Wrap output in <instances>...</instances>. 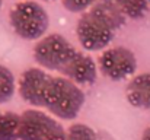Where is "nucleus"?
Returning a JSON list of instances; mask_svg holds the SVG:
<instances>
[{
    "instance_id": "1",
    "label": "nucleus",
    "mask_w": 150,
    "mask_h": 140,
    "mask_svg": "<svg viewBox=\"0 0 150 140\" xmlns=\"http://www.w3.org/2000/svg\"><path fill=\"white\" fill-rule=\"evenodd\" d=\"M32 54L40 67L58 72L77 85H92L96 82L98 69L95 60L74 48L69 40L57 32L41 38L35 44Z\"/></svg>"
},
{
    "instance_id": "2",
    "label": "nucleus",
    "mask_w": 150,
    "mask_h": 140,
    "mask_svg": "<svg viewBox=\"0 0 150 140\" xmlns=\"http://www.w3.org/2000/svg\"><path fill=\"white\" fill-rule=\"evenodd\" d=\"M125 21L127 15L115 0H98L80 15L76 25L77 40L88 51L105 50Z\"/></svg>"
},
{
    "instance_id": "3",
    "label": "nucleus",
    "mask_w": 150,
    "mask_h": 140,
    "mask_svg": "<svg viewBox=\"0 0 150 140\" xmlns=\"http://www.w3.org/2000/svg\"><path fill=\"white\" fill-rule=\"evenodd\" d=\"M85 92L77 83L64 76H50L42 108L60 120H73L85 105Z\"/></svg>"
},
{
    "instance_id": "4",
    "label": "nucleus",
    "mask_w": 150,
    "mask_h": 140,
    "mask_svg": "<svg viewBox=\"0 0 150 140\" xmlns=\"http://www.w3.org/2000/svg\"><path fill=\"white\" fill-rule=\"evenodd\" d=\"M9 22L19 38L25 41H40L45 37L50 18L40 3L25 0L16 3L10 9Z\"/></svg>"
},
{
    "instance_id": "5",
    "label": "nucleus",
    "mask_w": 150,
    "mask_h": 140,
    "mask_svg": "<svg viewBox=\"0 0 150 140\" xmlns=\"http://www.w3.org/2000/svg\"><path fill=\"white\" fill-rule=\"evenodd\" d=\"M67 130L50 114L31 108L21 114L19 140H66Z\"/></svg>"
},
{
    "instance_id": "6",
    "label": "nucleus",
    "mask_w": 150,
    "mask_h": 140,
    "mask_svg": "<svg viewBox=\"0 0 150 140\" xmlns=\"http://www.w3.org/2000/svg\"><path fill=\"white\" fill-rule=\"evenodd\" d=\"M98 69L111 80H122L137 70V58L127 47H111L103 50L98 58Z\"/></svg>"
},
{
    "instance_id": "7",
    "label": "nucleus",
    "mask_w": 150,
    "mask_h": 140,
    "mask_svg": "<svg viewBox=\"0 0 150 140\" xmlns=\"http://www.w3.org/2000/svg\"><path fill=\"white\" fill-rule=\"evenodd\" d=\"M50 73H47L41 67H29L25 72H22L18 80V92L21 98L38 109L42 108L44 92L50 80Z\"/></svg>"
},
{
    "instance_id": "8",
    "label": "nucleus",
    "mask_w": 150,
    "mask_h": 140,
    "mask_svg": "<svg viewBox=\"0 0 150 140\" xmlns=\"http://www.w3.org/2000/svg\"><path fill=\"white\" fill-rule=\"evenodd\" d=\"M125 98L134 108L150 109V73L134 76L125 86Z\"/></svg>"
},
{
    "instance_id": "9",
    "label": "nucleus",
    "mask_w": 150,
    "mask_h": 140,
    "mask_svg": "<svg viewBox=\"0 0 150 140\" xmlns=\"http://www.w3.org/2000/svg\"><path fill=\"white\" fill-rule=\"evenodd\" d=\"M21 114L3 112L0 114V140H19Z\"/></svg>"
},
{
    "instance_id": "10",
    "label": "nucleus",
    "mask_w": 150,
    "mask_h": 140,
    "mask_svg": "<svg viewBox=\"0 0 150 140\" xmlns=\"http://www.w3.org/2000/svg\"><path fill=\"white\" fill-rule=\"evenodd\" d=\"M16 91V82L13 73L0 64V105L9 102Z\"/></svg>"
},
{
    "instance_id": "11",
    "label": "nucleus",
    "mask_w": 150,
    "mask_h": 140,
    "mask_svg": "<svg viewBox=\"0 0 150 140\" xmlns=\"http://www.w3.org/2000/svg\"><path fill=\"white\" fill-rule=\"evenodd\" d=\"M120 7L124 10L127 18L131 19H140L147 13L149 1L147 0H115Z\"/></svg>"
},
{
    "instance_id": "12",
    "label": "nucleus",
    "mask_w": 150,
    "mask_h": 140,
    "mask_svg": "<svg viewBox=\"0 0 150 140\" xmlns=\"http://www.w3.org/2000/svg\"><path fill=\"white\" fill-rule=\"evenodd\" d=\"M66 140H98V133L88 124L76 123L67 129Z\"/></svg>"
},
{
    "instance_id": "13",
    "label": "nucleus",
    "mask_w": 150,
    "mask_h": 140,
    "mask_svg": "<svg viewBox=\"0 0 150 140\" xmlns=\"http://www.w3.org/2000/svg\"><path fill=\"white\" fill-rule=\"evenodd\" d=\"M98 0H61L64 9H67L69 12H86L88 9H91Z\"/></svg>"
},
{
    "instance_id": "14",
    "label": "nucleus",
    "mask_w": 150,
    "mask_h": 140,
    "mask_svg": "<svg viewBox=\"0 0 150 140\" xmlns=\"http://www.w3.org/2000/svg\"><path fill=\"white\" fill-rule=\"evenodd\" d=\"M98 140H114L109 134H106V133H103V131H100L98 133Z\"/></svg>"
},
{
    "instance_id": "15",
    "label": "nucleus",
    "mask_w": 150,
    "mask_h": 140,
    "mask_svg": "<svg viewBox=\"0 0 150 140\" xmlns=\"http://www.w3.org/2000/svg\"><path fill=\"white\" fill-rule=\"evenodd\" d=\"M142 140H150V127H147V129L143 131V134H142Z\"/></svg>"
},
{
    "instance_id": "16",
    "label": "nucleus",
    "mask_w": 150,
    "mask_h": 140,
    "mask_svg": "<svg viewBox=\"0 0 150 140\" xmlns=\"http://www.w3.org/2000/svg\"><path fill=\"white\" fill-rule=\"evenodd\" d=\"M0 7H1V0H0Z\"/></svg>"
},
{
    "instance_id": "17",
    "label": "nucleus",
    "mask_w": 150,
    "mask_h": 140,
    "mask_svg": "<svg viewBox=\"0 0 150 140\" xmlns=\"http://www.w3.org/2000/svg\"><path fill=\"white\" fill-rule=\"evenodd\" d=\"M45 1H52V0H45Z\"/></svg>"
},
{
    "instance_id": "18",
    "label": "nucleus",
    "mask_w": 150,
    "mask_h": 140,
    "mask_svg": "<svg viewBox=\"0 0 150 140\" xmlns=\"http://www.w3.org/2000/svg\"><path fill=\"white\" fill-rule=\"evenodd\" d=\"M0 114H1V112H0Z\"/></svg>"
}]
</instances>
